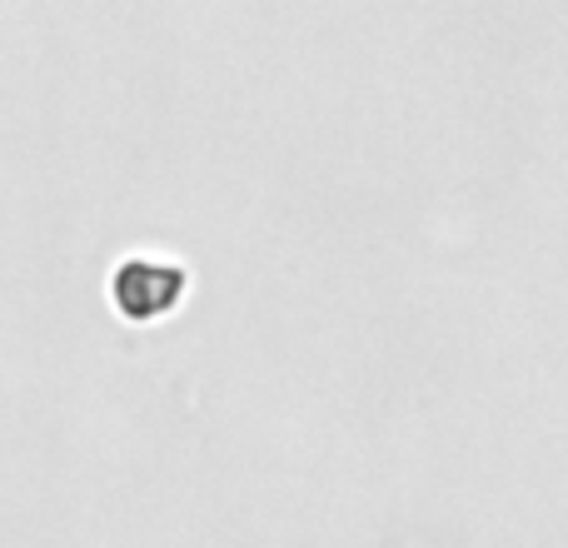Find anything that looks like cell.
Wrapping results in <instances>:
<instances>
[{
  "label": "cell",
  "instance_id": "obj_1",
  "mask_svg": "<svg viewBox=\"0 0 568 548\" xmlns=\"http://www.w3.org/2000/svg\"><path fill=\"white\" fill-rule=\"evenodd\" d=\"M180 294V270L160 265H125L115 274V300L130 319H160L165 309H175Z\"/></svg>",
  "mask_w": 568,
  "mask_h": 548
}]
</instances>
